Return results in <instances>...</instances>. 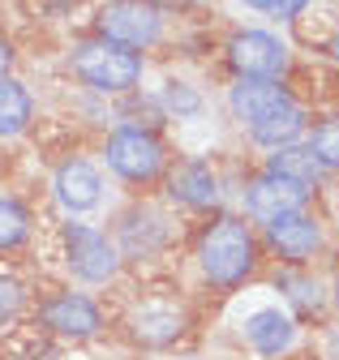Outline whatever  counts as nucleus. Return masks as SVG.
Listing matches in <instances>:
<instances>
[{"instance_id": "obj_1", "label": "nucleus", "mask_w": 339, "mask_h": 360, "mask_svg": "<svg viewBox=\"0 0 339 360\" xmlns=\"http://www.w3.org/2000/svg\"><path fill=\"white\" fill-rule=\"evenodd\" d=\"M262 236L258 228L236 214V210H215L206 214V223L193 236V266L198 279L215 292V296H232L245 292V283L258 279L262 270Z\"/></svg>"}, {"instance_id": "obj_2", "label": "nucleus", "mask_w": 339, "mask_h": 360, "mask_svg": "<svg viewBox=\"0 0 339 360\" xmlns=\"http://www.w3.org/2000/svg\"><path fill=\"white\" fill-rule=\"evenodd\" d=\"M65 73L95 99H124L134 90H142L146 56L87 30L65 48Z\"/></svg>"}, {"instance_id": "obj_3", "label": "nucleus", "mask_w": 339, "mask_h": 360, "mask_svg": "<svg viewBox=\"0 0 339 360\" xmlns=\"http://www.w3.org/2000/svg\"><path fill=\"white\" fill-rule=\"evenodd\" d=\"M26 326H34L60 347H82L112 330V313L95 292L77 283H60V288H34Z\"/></svg>"}, {"instance_id": "obj_4", "label": "nucleus", "mask_w": 339, "mask_h": 360, "mask_svg": "<svg viewBox=\"0 0 339 360\" xmlns=\"http://www.w3.org/2000/svg\"><path fill=\"white\" fill-rule=\"evenodd\" d=\"M167 163H172V150L163 142V129L112 120L99 142V167L134 193H146L151 185H159Z\"/></svg>"}, {"instance_id": "obj_5", "label": "nucleus", "mask_w": 339, "mask_h": 360, "mask_svg": "<svg viewBox=\"0 0 339 360\" xmlns=\"http://www.w3.org/2000/svg\"><path fill=\"white\" fill-rule=\"evenodd\" d=\"M56 249H60V266H65L69 283L87 288V292L112 288L124 275V262H120L112 232L91 223V219H60L56 223Z\"/></svg>"}, {"instance_id": "obj_6", "label": "nucleus", "mask_w": 339, "mask_h": 360, "mask_svg": "<svg viewBox=\"0 0 339 360\" xmlns=\"http://www.w3.org/2000/svg\"><path fill=\"white\" fill-rule=\"evenodd\" d=\"M116 326L129 339V347L151 352V356H167L189 339L193 313H189L185 296H177V292H146V296L124 304Z\"/></svg>"}, {"instance_id": "obj_7", "label": "nucleus", "mask_w": 339, "mask_h": 360, "mask_svg": "<svg viewBox=\"0 0 339 360\" xmlns=\"http://www.w3.org/2000/svg\"><path fill=\"white\" fill-rule=\"evenodd\" d=\"M177 214L167 202H151V198H134L129 206H120L116 219H112V240L120 249V262L124 266H151L159 257L172 253L181 228H177Z\"/></svg>"}, {"instance_id": "obj_8", "label": "nucleus", "mask_w": 339, "mask_h": 360, "mask_svg": "<svg viewBox=\"0 0 339 360\" xmlns=\"http://www.w3.org/2000/svg\"><path fill=\"white\" fill-rule=\"evenodd\" d=\"M48 198L60 210V219H87V214L108 206V172L99 167V159L69 150L52 163Z\"/></svg>"}, {"instance_id": "obj_9", "label": "nucleus", "mask_w": 339, "mask_h": 360, "mask_svg": "<svg viewBox=\"0 0 339 360\" xmlns=\"http://www.w3.org/2000/svg\"><path fill=\"white\" fill-rule=\"evenodd\" d=\"M224 65L232 77L253 82H283L292 69V43L267 26H236L224 39Z\"/></svg>"}, {"instance_id": "obj_10", "label": "nucleus", "mask_w": 339, "mask_h": 360, "mask_svg": "<svg viewBox=\"0 0 339 360\" xmlns=\"http://www.w3.org/2000/svg\"><path fill=\"white\" fill-rule=\"evenodd\" d=\"M91 30L146 56L167 34V13L155 0H99L95 13H91Z\"/></svg>"}, {"instance_id": "obj_11", "label": "nucleus", "mask_w": 339, "mask_h": 360, "mask_svg": "<svg viewBox=\"0 0 339 360\" xmlns=\"http://www.w3.org/2000/svg\"><path fill=\"white\" fill-rule=\"evenodd\" d=\"M159 185H163V202L172 210H189V214L224 210V176L206 155H185L177 163H167Z\"/></svg>"}, {"instance_id": "obj_12", "label": "nucleus", "mask_w": 339, "mask_h": 360, "mask_svg": "<svg viewBox=\"0 0 339 360\" xmlns=\"http://www.w3.org/2000/svg\"><path fill=\"white\" fill-rule=\"evenodd\" d=\"M309 198L314 193L305 185H296V180H288L271 167H258L241 189V214L249 223H258V228H267V223H279L296 210H309Z\"/></svg>"}, {"instance_id": "obj_13", "label": "nucleus", "mask_w": 339, "mask_h": 360, "mask_svg": "<svg viewBox=\"0 0 339 360\" xmlns=\"http://www.w3.org/2000/svg\"><path fill=\"white\" fill-rule=\"evenodd\" d=\"M236 339L253 360H288L301 343V322L283 304H258L241 318Z\"/></svg>"}, {"instance_id": "obj_14", "label": "nucleus", "mask_w": 339, "mask_h": 360, "mask_svg": "<svg viewBox=\"0 0 339 360\" xmlns=\"http://www.w3.org/2000/svg\"><path fill=\"white\" fill-rule=\"evenodd\" d=\"M258 236H262V253L275 257L279 266H309L326 240L322 219L309 210H296L279 223H267V228H258Z\"/></svg>"}, {"instance_id": "obj_15", "label": "nucleus", "mask_w": 339, "mask_h": 360, "mask_svg": "<svg viewBox=\"0 0 339 360\" xmlns=\"http://www.w3.org/2000/svg\"><path fill=\"white\" fill-rule=\"evenodd\" d=\"M271 288L279 292V304L292 313L296 322H318L326 304H331V288L314 275L309 266H279L275 275H271Z\"/></svg>"}, {"instance_id": "obj_16", "label": "nucleus", "mask_w": 339, "mask_h": 360, "mask_svg": "<svg viewBox=\"0 0 339 360\" xmlns=\"http://www.w3.org/2000/svg\"><path fill=\"white\" fill-rule=\"evenodd\" d=\"M292 99H296V95H292V86H288V82L232 77V82H228V90H224V108H228V116H232L241 129L258 124L262 116H271L275 108H283V103H292Z\"/></svg>"}, {"instance_id": "obj_17", "label": "nucleus", "mask_w": 339, "mask_h": 360, "mask_svg": "<svg viewBox=\"0 0 339 360\" xmlns=\"http://www.w3.org/2000/svg\"><path fill=\"white\" fill-rule=\"evenodd\" d=\"M39 124V95L22 73L0 77V146H13L30 138V129Z\"/></svg>"}, {"instance_id": "obj_18", "label": "nucleus", "mask_w": 339, "mask_h": 360, "mask_svg": "<svg viewBox=\"0 0 339 360\" xmlns=\"http://www.w3.org/2000/svg\"><path fill=\"white\" fill-rule=\"evenodd\" d=\"M39 232V214L26 193L18 189H0V262H13L34 245Z\"/></svg>"}, {"instance_id": "obj_19", "label": "nucleus", "mask_w": 339, "mask_h": 360, "mask_svg": "<svg viewBox=\"0 0 339 360\" xmlns=\"http://www.w3.org/2000/svg\"><path fill=\"white\" fill-rule=\"evenodd\" d=\"M305 133H309V112L301 99H292L283 108H275L271 116H262L258 124H249L245 129V138L258 146V150H283V146H296V142H305Z\"/></svg>"}, {"instance_id": "obj_20", "label": "nucleus", "mask_w": 339, "mask_h": 360, "mask_svg": "<svg viewBox=\"0 0 339 360\" xmlns=\"http://www.w3.org/2000/svg\"><path fill=\"white\" fill-rule=\"evenodd\" d=\"M30 300H34V283L22 275L13 262H0V343H5L13 330L26 326Z\"/></svg>"}, {"instance_id": "obj_21", "label": "nucleus", "mask_w": 339, "mask_h": 360, "mask_svg": "<svg viewBox=\"0 0 339 360\" xmlns=\"http://www.w3.org/2000/svg\"><path fill=\"white\" fill-rule=\"evenodd\" d=\"M262 167H271V172H279V176H288V180H296V185H305L309 193L322 185V180L331 176L318 159H314V150L305 146V142H296V146H283V150H271L267 159H262Z\"/></svg>"}, {"instance_id": "obj_22", "label": "nucleus", "mask_w": 339, "mask_h": 360, "mask_svg": "<svg viewBox=\"0 0 339 360\" xmlns=\"http://www.w3.org/2000/svg\"><path fill=\"white\" fill-rule=\"evenodd\" d=\"M155 99H159V108H163L167 120H198L206 112V95L193 82H185V77H167L155 90Z\"/></svg>"}, {"instance_id": "obj_23", "label": "nucleus", "mask_w": 339, "mask_h": 360, "mask_svg": "<svg viewBox=\"0 0 339 360\" xmlns=\"http://www.w3.org/2000/svg\"><path fill=\"white\" fill-rule=\"evenodd\" d=\"M305 146L314 150V159H318L326 172H339V116L318 120V124L305 133Z\"/></svg>"}, {"instance_id": "obj_24", "label": "nucleus", "mask_w": 339, "mask_h": 360, "mask_svg": "<svg viewBox=\"0 0 339 360\" xmlns=\"http://www.w3.org/2000/svg\"><path fill=\"white\" fill-rule=\"evenodd\" d=\"M241 9H249V13H258V18H271V22H279V26H292L296 18H301L314 0H236Z\"/></svg>"}, {"instance_id": "obj_25", "label": "nucleus", "mask_w": 339, "mask_h": 360, "mask_svg": "<svg viewBox=\"0 0 339 360\" xmlns=\"http://www.w3.org/2000/svg\"><path fill=\"white\" fill-rule=\"evenodd\" d=\"M22 69V48H18V39L0 30V77H9Z\"/></svg>"}, {"instance_id": "obj_26", "label": "nucleus", "mask_w": 339, "mask_h": 360, "mask_svg": "<svg viewBox=\"0 0 339 360\" xmlns=\"http://www.w3.org/2000/svg\"><path fill=\"white\" fill-rule=\"evenodd\" d=\"M155 5H159L163 13H189V9L206 5V0H155Z\"/></svg>"}, {"instance_id": "obj_27", "label": "nucleus", "mask_w": 339, "mask_h": 360, "mask_svg": "<svg viewBox=\"0 0 339 360\" xmlns=\"http://www.w3.org/2000/svg\"><path fill=\"white\" fill-rule=\"evenodd\" d=\"M159 360H202V356H193V352H167V356H159Z\"/></svg>"}, {"instance_id": "obj_28", "label": "nucleus", "mask_w": 339, "mask_h": 360, "mask_svg": "<svg viewBox=\"0 0 339 360\" xmlns=\"http://www.w3.org/2000/svg\"><path fill=\"white\" fill-rule=\"evenodd\" d=\"M331 304L339 309V266H335V279H331Z\"/></svg>"}, {"instance_id": "obj_29", "label": "nucleus", "mask_w": 339, "mask_h": 360, "mask_svg": "<svg viewBox=\"0 0 339 360\" xmlns=\"http://www.w3.org/2000/svg\"><path fill=\"white\" fill-rule=\"evenodd\" d=\"M326 52H331V60H335V65H339V34H335V39H331V43H326Z\"/></svg>"}, {"instance_id": "obj_30", "label": "nucleus", "mask_w": 339, "mask_h": 360, "mask_svg": "<svg viewBox=\"0 0 339 360\" xmlns=\"http://www.w3.org/2000/svg\"><path fill=\"white\" fill-rule=\"evenodd\" d=\"M0 189H9V176H5V159H0Z\"/></svg>"}]
</instances>
